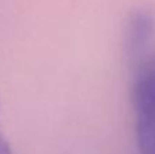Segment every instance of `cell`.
Listing matches in <instances>:
<instances>
[{"label": "cell", "instance_id": "1", "mask_svg": "<svg viewBox=\"0 0 155 154\" xmlns=\"http://www.w3.org/2000/svg\"><path fill=\"white\" fill-rule=\"evenodd\" d=\"M129 71L137 154H155V51Z\"/></svg>", "mask_w": 155, "mask_h": 154}, {"label": "cell", "instance_id": "2", "mask_svg": "<svg viewBox=\"0 0 155 154\" xmlns=\"http://www.w3.org/2000/svg\"><path fill=\"white\" fill-rule=\"evenodd\" d=\"M155 34V21L147 12H136L129 18L124 29V56L131 70L148 56Z\"/></svg>", "mask_w": 155, "mask_h": 154}, {"label": "cell", "instance_id": "3", "mask_svg": "<svg viewBox=\"0 0 155 154\" xmlns=\"http://www.w3.org/2000/svg\"><path fill=\"white\" fill-rule=\"evenodd\" d=\"M0 154H14L12 153V149H11L10 142L7 141L5 135L3 134L2 124H0Z\"/></svg>", "mask_w": 155, "mask_h": 154}]
</instances>
